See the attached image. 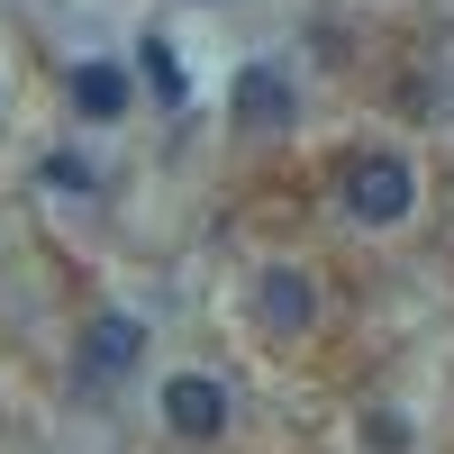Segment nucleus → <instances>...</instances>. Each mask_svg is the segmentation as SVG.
Segmentation results:
<instances>
[{
    "instance_id": "obj_5",
    "label": "nucleus",
    "mask_w": 454,
    "mask_h": 454,
    "mask_svg": "<svg viewBox=\"0 0 454 454\" xmlns=\"http://www.w3.org/2000/svg\"><path fill=\"white\" fill-rule=\"evenodd\" d=\"M237 119H246V128H263V119L282 128V119H291V91H282L273 64H246V73H237Z\"/></svg>"
},
{
    "instance_id": "obj_2",
    "label": "nucleus",
    "mask_w": 454,
    "mask_h": 454,
    "mask_svg": "<svg viewBox=\"0 0 454 454\" xmlns=\"http://www.w3.org/2000/svg\"><path fill=\"white\" fill-rule=\"evenodd\" d=\"M164 419H173V436H218L227 427V391L209 372H182V382H164Z\"/></svg>"
},
{
    "instance_id": "obj_6",
    "label": "nucleus",
    "mask_w": 454,
    "mask_h": 454,
    "mask_svg": "<svg viewBox=\"0 0 454 454\" xmlns=\"http://www.w3.org/2000/svg\"><path fill=\"white\" fill-rule=\"evenodd\" d=\"M254 318L273 327V336H300V327H309V282H300V273H263Z\"/></svg>"
},
{
    "instance_id": "obj_1",
    "label": "nucleus",
    "mask_w": 454,
    "mask_h": 454,
    "mask_svg": "<svg viewBox=\"0 0 454 454\" xmlns=\"http://www.w3.org/2000/svg\"><path fill=\"white\" fill-rule=\"evenodd\" d=\"M409 200H419V182H409V164H400V155H364V164L346 173V218H364V227L409 218Z\"/></svg>"
},
{
    "instance_id": "obj_3",
    "label": "nucleus",
    "mask_w": 454,
    "mask_h": 454,
    "mask_svg": "<svg viewBox=\"0 0 454 454\" xmlns=\"http://www.w3.org/2000/svg\"><path fill=\"white\" fill-rule=\"evenodd\" d=\"M137 355H145V327H137L128 309H109V318H91V327H82V372H91V382L128 372Z\"/></svg>"
},
{
    "instance_id": "obj_4",
    "label": "nucleus",
    "mask_w": 454,
    "mask_h": 454,
    "mask_svg": "<svg viewBox=\"0 0 454 454\" xmlns=\"http://www.w3.org/2000/svg\"><path fill=\"white\" fill-rule=\"evenodd\" d=\"M73 109L82 119H119L128 109V64H73Z\"/></svg>"
},
{
    "instance_id": "obj_7",
    "label": "nucleus",
    "mask_w": 454,
    "mask_h": 454,
    "mask_svg": "<svg viewBox=\"0 0 454 454\" xmlns=\"http://www.w3.org/2000/svg\"><path fill=\"white\" fill-rule=\"evenodd\" d=\"M145 82H155V100H173V109H182V64H173L164 36H145Z\"/></svg>"
}]
</instances>
